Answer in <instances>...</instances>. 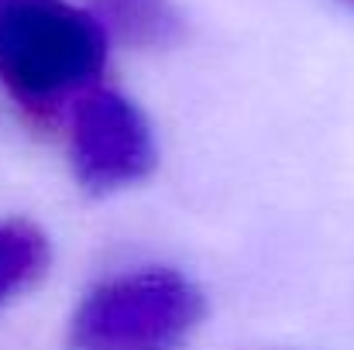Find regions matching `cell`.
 Masks as SVG:
<instances>
[{
	"label": "cell",
	"instance_id": "obj_1",
	"mask_svg": "<svg viewBox=\"0 0 354 350\" xmlns=\"http://www.w3.org/2000/svg\"><path fill=\"white\" fill-rule=\"evenodd\" d=\"M107 66V31L66 0H0V83L38 120H52Z\"/></svg>",
	"mask_w": 354,
	"mask_h": 350
},
{
	"label": "cell",
	"instance_id": "obj_2",
	"mask_svg": "<svg viewBox=\"0 0 354 350\" xmlns=\"http://www.w3.org/2000/svg\"><path fill=\"white\" fill-rule=\"evenodd\" d=\"M207 316V299L176 268L124 271L76 306L66 350H186Z\"/></svg>",
	"mask_w": 354,
	"mask_h": 350
},
{
	"label": "cell",
	"instance_id": "obj_3",
	"mask_svg": "<svg viewBox=\"0 0 354 350\" xmlns=\"http://www.w3.org/2000/svg\"><path fill=\"white\" fill-rule=\"evenodd\" d=\"M69 158L80 186L107 196L148 179L158 165V148L134 100L107 86H90L73 100Z\"/></svg>",
	"mask_w": 354,
	"mask_h": 350
},
{
	"label": "cell",
	"instance_id": "obj_4",
	"mask_svg": "<svg viewBox=\"0 0 354 350\" xmlns=\"http://www.w3.org/2000/svg\"><path fill=\"white\" fill-rule=\"evenodd\" d=\"M107 38L114 35L134 48H165L183 38V17L172 0H93L90 10Z\"/></svg>",
	"mask_w": 354,
	"mask_h": 350
},
{
	"label": "cell",
	"instance_id": "obj_5",
	"mask_svg": "<svg viewBox=\"0 0 354 350\" xmlns=\"http://www.w3.org/2000/svg\"><path fill=\"white\" fill-rule=\"evenodd\" d=\"M52 247L48 237L28 220H3L0 224V306L28 292L48 271Z\"/></svg>",
	"mask_w": 354,
	"mask_h": 350
}]
</instances>
